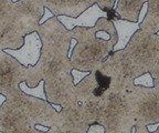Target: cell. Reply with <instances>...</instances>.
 <instances>
[{
	"label": "cell",
	"instance_id": "18",
	"mask_svg": "<svg viewBox=\"0 0 159 133\" xmlns=\"http://www.w3.org/2000/svg\"><path fill=\"white\" fill-rule=\"evenodd\" d=\"M19 89L23 93L28 94V96L39 98L41 100H47V96H45V91H44V81L43 80L39 81V83L35 87H33V88H29L27 85V83H25V81H21L19 83Z\"/></svg>",
	"mask_w": 159,
	"mask_h": 133
},
{
	"label": "cell",
	"instance_id": "8",
	"mask_svg": "<svg viewBox=\"0 0 159 133\" xmlns=\"http://www.w3.org/2000/svg\"><path fill=\"white\" fill-rule=\"evenodd\" d=\"M34 31V29L27 22L12 17L0 25V50L19 49L23 45L25 36Z\"/></svg>",
	"mask_w": 159,
	"mask_h": 133
},
{
	"label": "cell",
	"instance_id": "17",
	"mask_svg": "<svg viewBox=\"0 0 159 133\" xmlns=\"http://www.w3.org/2000/svg\"><path fill=\"white\" fill-rule=\"evenodd\" d=\"M44 8H48L51 12L57 16H67L71 17L72 11H71V3L70 0H40Z\"/></svg>",
	"mask_w": 159,
	"mask_h": 133
},
{
	"label": "cell",
	"instance_id": "7",
	"mask_svg": "<svg viewBox=\"0 0 159 133\" xmlns=\"http://www.w3.org/2000/svg\"><path fill=\"white\" fill-rule=\"evenodd\" d=\"M25 67L0 50V93L6 97V100H12L22 92L19 89V83L25 81Z\"/></svg>",
	"mask_w": 159,
	"mask_h": 133
},
{
	"label": "cell",
	"instance_id": "27",
	"mask_svg": "<svg viewBox=\"0 0 159 133\" xmlns=\"http://www.w3.org/2000/svg\"><path fill=\"white\" fill-rule=\"evenodd\" d=\"M134 133H150V132H148V131H147L146 126H135ZM152 133H159V129L155 131V132H152Z\"/></svg>",
	"mask_w": 159,
	"mask_h": 133
},
{
	"label": "cell",
	"instance_id": "29",
	"mask_svg": "<svg viewBox=\"0 0 159 133\" xmlns=\"http://www.w3.org/2000/svg\"><path fill=\"white\" fill-rule=\"evenodd\" d=\"M146 129H147V131H148V132H150V133L155 132V131L159 129V122L158 123H152V124H148V126H146Z\"/></svg>",
	"mask_w": 159,
	"mask_h": 133
},
{
	"label": "cell",
	"instance_id": "6",
	"mask_svg": "<svg viewBox=\"0 0 159 133\" xmlns=\"http://www.w3.org/2000/svg\"><path fill=\"white\" fill-rule=\"evenodd\" d=\"M8 101L19 106L21 110L25 113L30 123L33 126L41 124L48 128L52 126H59V112L47 100H41L39 98H34L21 92L15 99Z\"/></svg>",
	"mask_w": 159,
	"mask_h": 133
},
{
	"label": "cell",
	"instance_id": "20",
	"mask_svg": "<svg viewBox=\"0 0 159 133\" xmlns=\"http://www.w3.org/2000/svg\"><path fill=\"white\" fill-rule=\"evenodd\" d=\"M97 0H70L71 3V11H72V18H75L82 13L85 9L96 3Z\"/></svg>",
	"mask_w": 159,
	"mask_h": 133
},
{
	"label": "cell",
	"instance_id": "23",
	"mask_svg": "<svg viewBox=\"0 0 159 133\" xmlns=\"http://www.w3.org/2000/svg\"><path fill=\"white\" fill-rule=\"evenodd\" d=\"M89 73V71H81V70H77V69H72V70H71V75H72L73 84L74 85L77 84V83L82 80L83 78H85Z\"/></svg>",
	"mask_w": 159,
	"mask_h": 133
},
{
	"label": "cell",
	"instance_id": "21",
	"mask_svg": "<svg viewBox=\"0 0 159 133\" xmlns=\"http://www.w3.org/2000/svg\"><path fill=\"white\" fill-rule=\"evenodd\" d=\"M133 83L135 85H140V87H146V88H152L155 85L154 79H152V74L149 72H145L142 75L135 78L133 80Z\"/></svg>",
	"mask_w": 159,
	"mask_h": 133
},
{
	"label": "cell",
	"instance_id": "26",
	"mask_svg": "<svg viewBox=\"0 0 159 133\" xmlns=\"http://www.w3.org/2000/svg\"><path fill=\"white\" fill-rule=\"evenodd\" d=\"M44 133H69V132H65V131H63L62 129L60 128V126H50L49 130L47 131V132Z\"/></svg>",
	"mask_w": 159,
	"mask_h": 133
},
{
	"label": "cell",
	"instance_id": "12",
	"mask_svg": "<svg viewBox=\"0 0 159 133\" xmlns=\"http://www.w3.org/2000/svg\"><path fill=\"white\" fill-rule=\"evenodd\" d=\"M13 12L16 18L27 22L37 31L44 7L40 0H19L13 2Z\"/></svg>",
	"mask_w": 159,
	"mask_h": 133
},
{
	"label": "cell",
	"instance_id": "5",
	"mask_svg": "<svg viewBox=\"0 0 159 133\" xmlns=\"http://www.w3.org/2000/svg\"><path fill=\"white\" fill-rule=\"evenodd\" d=\"M126 101L134 126L159 122V84L146 88L132 83L126 90Z\"/></svg>",
	"mask_w": 159,
	"mask_h": 133
},
{
	"label": "cell",
	"instance_id": "11",
	"mask_svg": "<svg viewBox=\"0 0 159 133\" xmlns=\"http://www.w3.org/2000/svg\"><path fill=\"white\" fill-rule=\"evenodd\" d=\"M57 20L64 26L66 30H72L74 27L93 28L99 18H108L109 13L103 11L96 3L85 9L77 17L72 18L67 16H57Z\"/></svg>",
	"mask_w": 159,
	"mask_h": 133
},
{
	"label": "cell",
	"instance_id": "9",
	"mask_svg": "<svg viewBox=\"0 0 159 133\" xmlns=\"http://www.w3.org/2000/svg\"><path fill=\"white\" fill-rule=\"evenodd\" d=\"M60 128L69 133H86L89 122L85 114L82 103L76 101L75 104L62 108L59 112Z\"/></svg>",
	"mask_w": 159,
	"mask_h": 133
},
{
	"label": "cell",
	"instance_id": "13",
	"mask_svg": "<svg viewBox=\"0 0 159 133\" xmlns=\"http://www.w3.org/2000/svg\"><path fill=\"white\" fill-rule=\"evenodd\" d=\"M28 123L31 124L25 113L19 106L6 100L0 107V133L7 132Z\"/></svg>",
	"mask_w": 159,
	"mask_h": 133
},
{
	"label": "cell",
	"instance_id": "19",
	"mask_svg": "<svg viewBox=\"0 0 159 133\" xmlns=\"http://www.w3.org/2000/svg\"><path fill=\"white\" fill-rule=\"evenodd\" d=\"M15 17L12 0H0V25Z\"/></svg>",
	"mask_w": 159,
	"mask_h": 133
},
{
	"label": "cell",
	"instance_id": "28",
	"mask_svg": "<svg viewBox=\"0 0 159 133\" xmlns=\"http://www.w3.org/2000/svg\"><path fill=\"white\" fill-rule=\"evenodd\" d=\"M95 36H96L97 38H99V39H105V40H108L109 38H111V36H109L108 33H106L105 31H102V30L96 31Z\"/></svg>",
	"mask_w": 159,
	"mask_h": 133
},
{
	"label": "cell",
	"instance_id": "1",
	"mask_svg": "<svg viewBox=\"0 0 159 133\" xmlns=\"http://www.w3.org/2000/svg\"><path fill=\"white\" fill-rule=\"evenodd\" d=\"M37 33L42 42L41 55L35 65L27 67L25 83L33 88L43 80L48 102L62 108L73 106L76 98L71 75L73 68L69 58L71 30H66L57 17H52L39 25Z\"/></svg>",
	"mask_w": 159,
	"mask_h": 133
},
{
	"label": "cell",
	"instance_id": "22",
	"mask_svg": "<svg viewBox=\"0 0 159 133\" xmlns=\"http://www.w3.org/2000/svg\"><path fill=\"white\" fill-rule=\"evenodd\" d=\"M3 133H44L42 131H39L34 128V126L32 124H25V126H18V128H15L12 130H9L7 132H3Z\"/></svg>",
	"mask_w": 159,
	"mask_h": 133
},
{
	"label": "cell",
	"instance_id": "24",
	"mask_svg": "<svg viewBox=\"0 0 159 133\" xmlns=\"http://www.w3.org/2000/svg\"><path fill=\"white\" fill-rule=\"evenodd\" d=\"M86 133H105L104 126L98 124V123H93L89 126V130Z\"/></svg>",
	"mask_w": 159,
	"mask_h": 133
},
{
	"label": "cell",
	"instance_id": "3",
	"mask_svg": "<svg viewBox=\"0 0 159 133\" xmlns=\"http://www.w3.org/2000/svg\"><path fill=\"white\" fill-rule=\"evenodd\" d=\"M129 84L117 81L111 83V88L104 97L103 108L97 123L104 126L105 133H134L135 126L126 101V90Z\"/></svg>",
	"mask_w": 159,
	"mask_h": 133
},
{
	"label": "cell",
	"instance_id": "16",
	"mask_svg": "<svg viewBox=\"0 0 159 133\" xmlns=\"http://www.w3.org/2000/svg\"><path fill=\"white\" fill-rule=\"evenodd\" d=\"M139 28L148 33H159V0L147 1V12Z\"/></svg>",
	"mask_w": 159,
	"mask_h": 133
},
{
	"label": "cell",
	"instance_id": "14",
	"mask_svg": "<svg viewBox=\"0 0 159 133\" xmlns=\"http://www.w3.org/2000/svg\"><path fill=\"white\" fill-rule=\"evenodd\" d=\"M113 25L115 27V30L117 33V42L113 48V51L122 50L126 47L127 42L129 39L132 38V36L136 32L139 28L138 22H132V21L124 20V19H118L117 17L111 18Z\"/></svg>",
	"mask_w": 159,
	"mask_h": 133
},
{
	"label": "cell",
	"instance_id": "15",
	"mask_svg": "<svg viewBox=\"0 0 159 133\" xmlns=\"http://www.w3.org/2000/svg\"><path fill=\"white\" fill-rule=\"evenodd\" d=\"M148 0H116L114 3V16L118 19L137 22L142 6Z\"/></svg>",
	"mask_w": 159,
	"mask_h": 133
},
{
	"label": "cell",
	"instance_id": "31",
	"mask_svg": "<svg viewBox=\"0 0 159 133\" xmlns=\"http://www.w3.org/2000/svg\"><path fill=\"white\" fill-rule=\"evenodd\" d=\"M6 101V97L3 96V94H1V93H0V107L2 106V103L5 102Z\"/></svg>",
	"mask_w": 159,
	"mask_h": 133
},
{
	"label": "cell",
	"instance_id": "25",
	"mask_svg": "<svg viewBox=\"0 0 159 133\" xmlns=\"http://www.w3.org/2000/svg\"><path fill=\"white\" fill-rule=\"evenodd\" d=\"M52 17H54V15H53V13L51 12V11L48 9V8H44V12H43L42 17H41V19H40L39 25H42V23L45 22L48 19H50V18H52Z\"/></svg>",
	"mask_w": 159,
	"mask_h": 133
},
{
	"label": "cell",
	"instance_id": "4",
	"mask_svg": "<svg viewBox=\"0 0 159 133\" xmlns=\"http://www.w3.org/2000/svg\"><path fill=\"white\" fill-rule=\"evenodd\" d=\"M123 50L140 74L149 72L155 85L159 84V33L138 29Z\"/></svg>",
	"mask_w": 159,
	"mask_h": 133
},
{
	"label": "cell",
	"instance_id": "10",
	"mask_svg": "<svg viewBox=\"0 0 159 133\" xmlns=\"http://www.w3.org/2000/svg\"><path fill=\"white\" fill-rule=\"evenodd\" d=\"M42 42L37 31L28 33L23 38V45L19 49H5V52L15 58L23 67H33L38 62L41 55Z\"/></svg>",
	"mask_w": 159,
	"mask_h": 133
},
{
	"label": "cell",
	"instance_id": "30",
	"mask_svg": "<svg viewBox=\"0 0 159 133\" xmlns=\"http://www.w3.org/2000/svg\"><path fill=\"white\" fill-rule=\"evenodd\" d=\"M34 128L37 129V130H39V131H42V132H47V131L49 130V128H48V126H41V124H35Z\"/></svg>",
	"mask_w": 159,
	"mask_h": 133
},
{
	"label": "cell",
	"instance_id": "2",
	"mask_svg": "<svg viewBox=\"0 0 159 133\" xmlns=\"http://www.w3.org/2000/svg\"><path fill=\"white\" fill-rule=\"evenodd\" d=\"M96 31L95 27H74L71 30V37L76 40V45L69 57L73 69L81 71L95 70L109 53L113 52V48L117 42V36L105 40L95 36Z\"/></svg>",
	"mask_w": 159,
	"mask_h": 133
}]
</instances>
